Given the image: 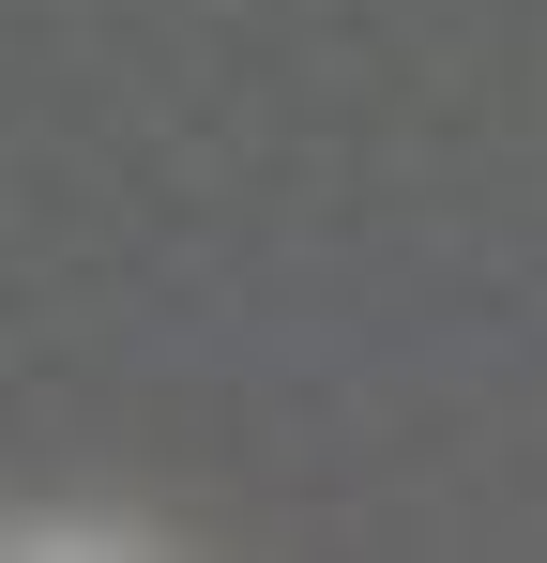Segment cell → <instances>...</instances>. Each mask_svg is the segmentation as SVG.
Listing matches in <instances>:
<instances>
[]
</instances>
